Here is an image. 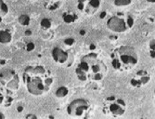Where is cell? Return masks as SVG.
Here are the masks:
<instances>
[{
	"label": "cell",
	"instance_id": "6da1fadb",
	"mask_svg": "<svg viewBox=\"0 0 155 119\" xmlns=\"http://www.w3.org/2000/svg\"><path fill=\"white\" fill-rule=\"evenodd\" d=\"M0 81L11 90H15L19 87V78L17 74L11 70H5L0 73Z\"/></svg>",
	"mask_w": 155,
	"mask_h": 119
},
{
	"label": "cell",
	"instance_id": "7a4b0ae2",
	"mask_svg": "<svg viewBox=\"0 0 155 119\" xmlns=\"http://www.w3.org/2000/svg\"><path fill=\"white\" fill-rule=\"evenodd\" d=\"M24 78H27L26 85H27V88L29 90L30 93L34 94V95H40L42 94L44 90V86L42 84V81L40 78L38 77H35V78H30L28 76H24Z\"/></svg>",
	"mask_w": 155,
	"mask_h": 119
},
{
	"label": "cell",
	"instance_id": "3957f363",
	"mask_svg": "<svg viewBox=\"0 0 155 119\" xmlns=\"http://www.w3.org/2000/svg\"><path fill=\"white\" fill-rule=\"evenodd\" d=\"M87 108V102L84 100H76L73 101L68 107V113L70 114H75L77 115L82 114L83 111Z\"/></svg>",
	"mask_w": 155,
	"mask_h": 119
},
{
	"label": "cell",
	"instance_id": "277c9868",
	"mask_svg": "<svg viewBox=\"0 0 155 119\" xmlns=\"http://www.w3.org/2000/svg\"><path fill=\"white\" fill-rule=\"evenodd\" d=\"M108 27L115 32H123L125 30V23L124 20L117 17H112L108 21Z\"/></svg>",
	"mask_w": 155,
	"mask_h": 119
},
{
	"label": "cell",
	"instance_id": "5b68a950",
	"mask_svg": "<svg viewBox=\"0 0 155 119\" xmlns=\"http://www.w3.org/2000/svg\"><path fill=\"white\" fill-rule=\"evenodd\" d=\"M53 57L55 59L56 62H60V63H64L66 62V59L68 58V55L66 52L62 51L61 49L56 48L53 50Z\"/></svg>",
	"mask_w": 155,
	"mask_h": 119
},
{
	"label": "cell",
	"instance_id": "8992f818",
	"mask_svg": "<svg viewBox=\"0 0 155 119\" xmlns=\"http://www.w3.org/2000/svg\"><path fill=\"white\" fill-rule=\"evenodd\" d=\"M11 41V34L6 30L0 31V43L1 44H8Z\"/></svg>",
	"mask_w": 155,
	"mask_h": 119
},
{
	"label": "cell",
	"instance_id": "52a82bcc",
	"mask_svg": "<svg viewBox=\"0 0 155 119\" xmlns=\"http://www.w3.org/2000/svg\"><path fill=\"white\" fill-rule=\"evenodd\" d=\"M4 89L0 87V104H2V103H8L10 100H11V98L7 96L6 94H4Z\"/></svg>",
	"mask_w": 155,
	"mask_h": 119
},
{
	"label": "cell",
	"instance_id": "ba28073f",
	"mask_svg": "<svg viewBox=\"0 0 155 119\" xmlns=\"http://www.w3.org/2000/svg\"><path fill=\"white\" fill-rule=\"evenodd\" d=\"M8 13V7L7 5L2 1V0H0V22L2 20V17L4 15H6Z\"/></svg>",
	"mask_w": 155,
	"mask_h": 119
},
{
	"label": "cell",
	"instance_id": "9c48e42d",
	"mask_svg": "<svg viewBox=\"0 0 155 119\" xmlns=\"http://www.w3.org/2000/svg\"><path fill=\"white\" fill-rule=\"evenodd\" d=\"M110 111L114 114H122L124 113V110L118 105V104H111L110 107Z\"/></svg>",
	"mask_w": 155,
	"mask_h": 119
},
{
	"label": "cell",
	"instance_id": "30bf717a",
	"mask_svg": "<svg viewBox=\"0 0 155 119\" xmlns=\"http://www.w3.org/2000/svg\"><path fill=\"white\" fill-rule=\"evenodd\" d=\"M19 22L21 25H28V24H29V22H30L29 16H28V15H25V14L21 15V16L19 18Z\"/></svg>",
	"mask_w": 155,
	"mask_h": 119
},
{
	"label": "cell",
	"instance_id": "8fae6325",
	"mask_svg": "<svg viewBox=\"0 0 155 119\" xmlns=\"http://www.w3.org/2000/svg\"><path fill=\"white\" fill-rule=\"evenodd\" d=\"M67 93H68L67 88H66V87H60V88L58 89V90H57V92H56V95H57V97L61 98V97L66 96V95H67Z\"/></svg>",
	"mask_w": 155,
	"mask_h": 119
},
{
	"label": "cell",
	"instance_id": "7c38bea8",
	"mask_svg": "<svg viewBox=\"0 0 155 119\" xmlns=\"http://www.w3.org/2000/svg\"><path fill=\"white\" fill-rule=\"evenodd\" d=\"M131 3V0H115L116 6H126Z\"/></svg>",
	"mask_w": 155,
	"mask_h": 119
},
{
	"label": "cell",
	"instance_id": "4fadbf2b",
	"mask_svg": "<svg viewBox=\"0 0 155 119\" xmlns=\"http://www.w3.org/2000/svg\"><path fill=\"white\" fill-rule=\"evenodd\" d=\"M41 25L45 28H48V27H50L51 23H50V21L48 19H43L41 22Z\"/></svg>",
	"mask_w": 155,
	"mask_h": 119
},
{
	"label": "cell",
	"instance_id": "5bb4252c",
	"mask_svg": "<svg viewBox=\"0 0 155 119\" xmlns=\"http://www.w3.org/2000/svg\"><path fill=\"white\" fill-rule=\"evenodd\" d=\"M63 20H64L65 22L70 23V22L73 21V17H72V15H64V16H63Z\"/></svg>",
	"mask_w": 155,
	"mask_h": 119
},
{
	"label": "cell",
	"instance_id": "9a60e30c",
	"mask_svg": "<svg viewBox=\"0 0 155 119\" xmlns=\"http://www.w3.org/2000/svg\"><path fill=\"white\" fill-rule=\"evenodd\" d=\"M90 5L94 8H97L98 6H100V0H91Z\"/></svg>",
	"mask_w": 155,
	"mask_h": 119
},
{
	"label": "cell",
	"instance_id": "2e32d148",
	"mask_svg": "<svg viewBox=\"0 0 155 119\" xmlns=\"http://www.w3.org/2000/svg\"><path fill=\"white\" fill-rule=\"evenodd\" d=\"M79 68H80V69H82L83 71H87V69H88V65H87V63H86L84 62H83V63L80 64Z\"/></svg>",
	"mask_w": 155,
	"mask_h": 119
},
{
	"label": "cell",
	"instance_id": "e0dca14e",
	"mask_svg": "<svg viewBox=\"0 0 155 119\" xmlns=\"http://www.w3.org/2000/svg\"><path fill=\"white\" fill-rule=\"evenodd\" d=\"M34 49H35V44L34 43H29L27 45V48H26L27 51H32Z\"/></svg>",
	"mask_w": 155,
	"mask_h": 119
},
{
	"label": "cell",
	"instance_id": "ac0fdd59",
	"mask_svg": "<svg viewBox=\"0 0 155 119\" xmlns=\"http://www.w3.org/2000/svg\"><path fill=\"white\" fill-rule=\"evenodd\" d=\"M64 43H65L66 45H72V44L74 43V39H73V38H67V39L64 41Z\"/></svg>",
	"mask_w": 155,
	"mask_h": 119
},
{
	"label": "cell",
	"instance_id": "d6986e66",
	"mask_svg": "<svg viewBox=\"0 0 155 119\" xmlns=\"http://www.w3.org/2000/svg\"><path fill=\"white\" fill-rule=\"evenodd\" d=\"M112 65H114V68H119L120 67V63H119V62L117 61V59H114V61L112 62Z\"/></svg>",
	"mask_w": 155,
	"mask_h": 119
},
{
	"label": "cell",
	"instance_id": "ffe728a7",
	"mask_svg": "<svg viewBox=\"0 0 155 119\" xmlns=\"http://www.w3.org/2000/svg\"><path fill=\"white\" fill-rule=\"evenodd\" d=\"M128 25H129L130 27L133 25V19H132V18H130V17L128 18Z\"/></svg>",
	"mask_w": 155,
	"mask_h": 119
},
{
	"label": "cell",
	"instance_id": "44dd1931",
	"mask_svg": "<svg viewBox=\"0 0 155 119\" xmlns=\"http://www.w3.org/2000/svg\"><path fill=\"white\" fill-rule=\"evenodd\" d=\"M154 44H155V42H154V40H152V41H151V43H150V49H153V50H154V49H155Z\"/></svg>",
	"mask_w": 155,
	"mask_h": 119
},
{
	"label": "cell",
	"instance_id": "7402d4cb",
	"mask_svg": "<svg viewBox=\"0 0 155 119\" xmlns=\"http://www.w3.org/2000/svg\"><path fill=\"white\" fill-rule=\"evenodd\" d=\"M26 117H27V118H36L35 115H27Z\"/></svg>",
	"mask_w": 155,
	"mask_h": 119
},
{
	"label": "cell",
	"instance_id": "603a6c76",
	"mask_svg": "<svg viewBox=\"0 0 155 119\" xmlns=\"http://www.w3.org/2000/svg\"><path fill=\"white\" fill-rule=\"evenodd\" d=\"M105 15H106V12H102V13L101 14V18H104V17H105Z\"/></svg>",
	"mask_w": 155,
	"mask_h": 119
},
{
	"label": "cell",
	"instance_id": "cb8c5ba5",
	"mask_svg": "<svg viewBox=\"0 0 155 119\" xmlns=\"http://www.w3.org/2000/svg\"><path fill=\"white\" fill-rule=\"evenodd\" d=\"M95 78H96V79H101V76H100V74H97V76H95Z\"/></svg>",
	"mask_w": 155,
	"mask_h": 119
},
{
	"label": "cell",
	"instance_id": "d4e9b609",
	"mask_svg": "<svg viewBox=\"0 0 155 119\" xmlns=\"http://www.w3.org/2000/svg\"><path fill=\"white\" fill-rule=\"evenodd\" d=\"M78 8H79L80 9H83V4H82V3H80V4H79V6H78Z\"/></svg>",
	"mask_w": 155,
	"mask_h": 119
},
{
	"label": "cell",
	"instance_id": "484cf974",
	"mask_svg": "<svg viewBox=\"0 0 155 119\" xmlns=\"http://www.w3.org/2000/svg\"><path fill=\"white\" fill-rule=\"evenodd\" d=\"M80 34H81V35H84V34H86V32H84V30H82V31L80 32Z\"/></svg>",
	"mask_w": 155,
	"mask_h": 119
},
{
	"label": "cell",
	"instance_id": "4316f807",
	"mask_svg": "<svg viewBox=\"0 0 155 119\" xmlns=\"http://www.w3.org/2000/svg\"><path fill=\"white\" fill-rule=\"evenodd\" d=\"M154 56H155V55H154V50H153V51H151V57L154 58Z\"/></svg>",
	"mask_w": 155,
	"mask_h": 119
},
{
	"label": "cell",
	"instance_id": "83f0119b",
	"mask_svg": "<svg viewBox=\"0 0 155 119\" xmlns=\"http://www.w3.org/2000/svg\"><path fill=\"white\" fill-rule=\"evenodd\" d=\"M149 2H150V3H154L155 2V0H148Z\"/></svg>",
	"mask_w": 155,
	"mask_h": 119
},
{
	"label": "cell",
	"instance_id": "f1b7e54d",
	"mask_svg": "<svg viewBox=\"0 0 155 119\" xmlns=\"http://www.w3.org/2000/svg\"><path fill=\"white\" fill-rule=\"evenodd\" d=\"M18 111H20V112L22 111V107H19V108H18Z\"/></svg>",
	"mask_w": 155,
	"mask_h": 119
},
{
	"label": "cell",
	"instance_id": "f546056e",
	"mask_svg": "<svg viewBox=\"0 0 155 119\" xmlns=\"http://www.w3.org/2000/svg\"><path fill=\"white\" fill-rule=\"evenodd\" d=\"M91 49H95V46H94V45H91V48H90Z\"/></svg>",
	"mask_w": 155,
	"mask_h": 119
},
{
	"label": "cell",
	"instance_id": "4dcf8cb0",
	"mask_svg": "<svg viewBox=\"0 0 155 119\" xmlns=\"http://www.w3.org/2000/svg\"><path fill=\"white\" fill-rule=\"evenodd\" d=\"M0 118H4V115H3V114H0Z\"/></svg>",
	"mask_w": 155,
	"mask_h": 119
},
{
	"label": "cell",
	"instance_id": "1f68e13d",
	"mask_svg": "<svg viewBox=\"0 0 155 119\" xmlns=\"http://www.w3.org/2000/svg\"><path fill=\"white\" fill-rule=\"evenodd\" d=\"M31 34V32L30 31H28V32H26V35H30Z\"/></svg>",
	"mask_w": 155,
	"mask_h": 119
},
{
	"label": "cell",
	"instance_id": "d6a6232c",
	"mask_svg": "<svg viewBox=\"0 0 155 119\" xmlns=\"http://www.w3.org/2000/svg\"><path fill=\"white\" fill-rule=\"evenodd\" d=\"M80 1V3H83V2H84V0H79Z\"/></svg>",
	"mask_w": 155,
	"mask_h": 119
}]
</instances>
